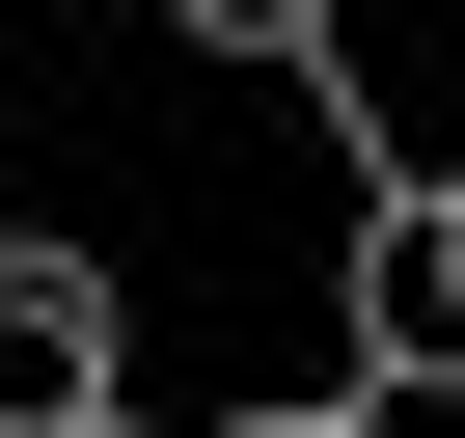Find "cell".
I'll return each instance as SVG.
<instances>
[{
    "label": "cell",
    "mask_w": 465,
    "mask_h": 438,
    "mask_svg": "<svg viewBox=\"0 0 465 438\" xmlns=\"http://www.w3.org/2000/svg\"><path fill=\"white\" fill-rule=\"evenodd\" d=\"M438 219H465V137H438Z\"/></svg>",
    "instance_id": "cell-4"
},
{
    "label": "cell",
    "mask_w": 465,
    "mask_h": 438,
    "mask_svg": "<svg viewBox=\"0 0 465 438\" xmlns=\"http://www.w3.org/2000/svg\"><path fill=\"white\" fill-rule=\"evenodd\" d=\"M164 28H192V55H247V83H329V55H356V0H164Z\"/></svg>",
    "instance_id": "cell-2"
},
{
    "label": "cell",
    "mask_w": 465,
    "mask_h": 438,
    "mask_svg": "<svg viewBox=\"0 0 465 438\" xmlns=\"http://www.w3.org/2000/svg\"><path fill=\"white\" fill-rule=\"evenodd\" d=\"M137 411V274L83 219H0V438H110Z\"/></svg>",
    "instance_id": "cell-1"
},
{
    "label": "cell",
    "mask_w": 465,
    "mask_h": 438,
    "mask_svg": "<svg viewBox=\"0 0 465 438\" xmlns=\"http://www.w3.org/2000/svg\"><path fill=\"white\" fill-rule=\"evenodd\" d=\"M219 438H411V411H356V383H274V411H219Z\"/></svg>",
    "instance_id": "cell-3"
},
{
    "label": "cell",
    "mask_w": 465,
    "mask_h": 438,
    "mask_svg": "<svg viewBox=\"0 0 465 438\" xmlns=\"http://www.w3.org/2000/svg\"><path fill=\"white\" fill-rule=\"evenodd\" d=\"M110 438H137V411H110Z\"/></svg>",
    "instance_id": "cell-5"
}]
</instances>
